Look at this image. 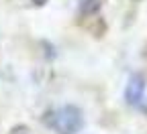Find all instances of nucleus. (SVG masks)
Returning <instances> with one entry per match:
<instances>
[{"instance_id":"1","label":"nucleus","mask_w":147,"mask_h":134,"mask_svg":"<svg viewBox=\"0 0 147 134\" xmlns=\"http://www.w3.org/2000/svg\"><path fill=\"white\" fill-rule=\"evenodd\" d=\"M43 124L57 134H78L84 128V114L78 106L67 104L57 110H49L43 116Z\"/></svg>"},{"instance_id":"2","label":"nucleus","mask_w":147,"mask_h":134,"mask_svg":"<svg viewBox=\"0 0 147 134\" xmlns=\"http://www.w3.org/2000/svg\"><path fill=\"white\" fill-rule=\"evenodd\" d=\"M145 77L141 73H133L131 77H129V83L125 87V102L129 106H139L141 100H143V93H145Z\"/></svg>"},{"instance_id":"4","label":"nucleus","mask_w":147,"mask_h":134,"mask_svg":"<svg viewBox=\"0 0 147 134\" xmlns=\"http://www.w3.org/2000/svg\"><path fill=\"white\" fill-rule=\"evenodd\" d=\"M10 134H31V128L25 126V124H18V126H14L10 130Z\"/></svg>"},{"instance_id":"5","label":"nucleus","mask_w":147,"mask_h":134,"mask_svg":"<svg viewBox=\"0 0 147 134\" xmlns=\"http://www.w3.org/2000/svg\"><path fill=\"white\" fill-rule=\"evenodd\" d=\"M31 2L35 4V6H43V4H47L49 0H31Z\"/></svg>"},{"instance_id":"3","label":"nucleus","mask_w":147,"mask_h":134,"mask_svg":"<svg viewBox=\"0 0 147 134\" xmlns=\"http://www.w3.org/2000/svg\"><path fill=\"white\" fill-rule=\"evenodd\" d=\"M102 8V0H80V12L84 16H92Z\"/></svg>"}]
</instances>
